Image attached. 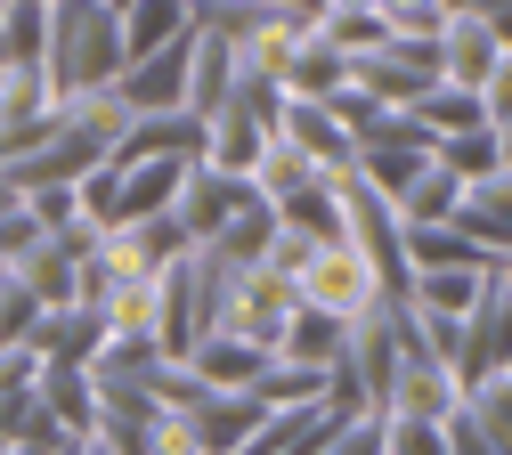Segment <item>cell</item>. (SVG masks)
Here are the masks:
<instances>
[{"label":"cell","instance_id":"6","mask_svg":"<svg viewBox=\"0 0 512 455\" xmlns=\"http://www.w3.org/2000/svg\"><path fill=\"white\" fill-rule=\"evenodd\" d=\"M187 358H196V382L212 390V382H261V358L269 350H252V342H236V334H220V342H196V350H187Z\"/></svg>","mask_w":512,"mask_h":455},{"label":"cell","instance_id":"5","mask_svg":"<svg viewBox=\"0 0 512 455\" xmlns=\"http://www.w3.org/2000/svg\"><path fill=\"white\" fill-rule=\"evenodd\" d=\"M285 130H293V155H301V163H342V155H358L326 106H301V98H285Z\"/></svg>","mask_w":512,"mask_h":455},{"label":"cell","instance_id":"4","mask_svg":"<svg viewBox=\"0 0 512 455\" xmlns=\"http://www.w3.org/2000/svg\"><path fill=\"white\" fill-rule=\"evenodd\" d=\"M285 350H293V366H309V374H334V366L350 358V342H342V317L293 309V317H285Z\"/></svg>","mask_w":512,"mask_h":455},{"label":"cell","instance_id":"2","mask_svg":"<svg viewBox=\"0 0 512 455\" xmlns=\"http://www.w3.org/2000/svg\"><path fill=\"white\" fill-rule=\"evenodd\" d=\"M187 57H196V33H179V41H163V49H147V57H131V74L114 82V106L122 114H179L187 106Z\"/></svg>","mask_w":512,"mask_h":455},{"label":"cell","instance_id":"10","mask_svg":"<svg viewBox=\"0 0 512 455\" xmlns=\"http://www.w3.org/2000/svg\"><path fill=\"white\" fill-rule=\"evenodd\" d=\"M317 455H382V415H374V423H358V431H334Z\"/></svg>","mask_w":512,"mask_h":455},{"label":"cell","instance_id":"8","mask_svg":"<svg viewBox=\"0 0 512 455\" xmlns=\"http://www.w3.org/2000/svg\"><path fill=\"white\" fill-rule=\"evenodd\" d=\"M407 252L423 260V269H488V252L447 220V228H407Z\"/></svg>","mask_w":512,"mask_h":455},{"label":"cell","instance_id":"9","mask_svg":"<svg viewBox=\"0 0 512 455\" xmlns=\"http://www.w3.org/2000/svg\"><path fill=\"white\" fill-rule=\"evenodd\" d=\"M439 439H447V455H504V447L472 423V407H464V415H447V431H439Z\"/></svg>","mask_w":512,"mask_h":455},{"label":"cell","instance_id":"7","mask_svg":"<svg viewBox=\"0 0 512 455\" xmlns=\"http://www.w3.org/2000/svg\"><path fill=\"white\" fill-rule=\"evenodd\" d=\"M456 204H464V187L456 179H447V171H415V187L399 195V212H407V228H447V220H456Z\"/></svg>","mask_w":512,"mask_h":455},{"label":"cell","instance_id":"11","mask_svg":"<svg viewBox=\"0 0 512 455\" xmlns=\"http://www.w3.org/2000/svg\"><path fill=\"white\" fill-rule=\"evenodd\" d=\"M90 455H114V447H90Z\"/></svg>","mask_w":512,"mask_h":455},{"label":"cell","instance_id":"1","mask_svg":"<svg viewBox=\"0 0 512 455\" xmlns=\"http://www.w3.org/2000/svg\"><path fill=\"white\" fill-rule=\"evenodd\" d=\"M122 65H131V49H122V17L106 9V0H57V9H49L41 74H57V90H66V98L122 82Z\"/></svg>","mask_w":512,"mask_h":455},{"label":"cell","instance_id":"3","mask_svg":"<svg viewBox=\"0 0 512 455\" xmlns=\"http://www.w3.org/2000/svg\"><path fill=\"white\" fill-rule=\"evenodd\" d=\"M504 65V49H496V33L480 25V17H447V33H439V82L447 90H488V74Z\"/></svg>","mask_w":512,"mask_h":455}]
</instances>
